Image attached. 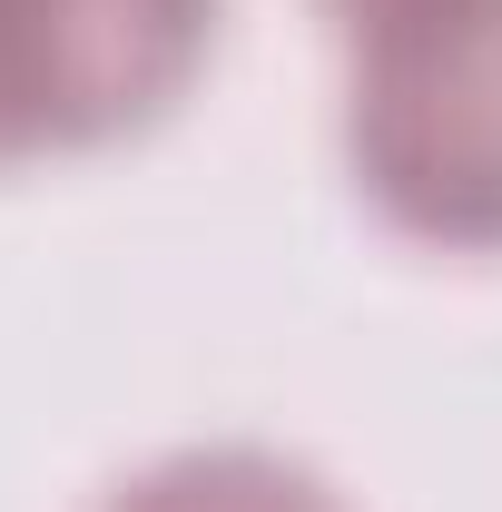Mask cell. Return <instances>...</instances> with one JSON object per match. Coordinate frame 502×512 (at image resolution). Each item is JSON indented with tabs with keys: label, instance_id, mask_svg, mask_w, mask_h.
Masks as SVG:
<instances>
[{
	"label": "cell",
	"instance_id": "obj_3",
	"mask_svg": "<svg viewBox=\"0 0 502 512\" xmlns=\"http://www.w3.org/2000/svg\"><path fill=\"white\" fill-rule=\"evenodd\" d=\"M99 512H345L306 463L286 453H256V444H197L168 453L148 473H128Z\"/></svg>",
	"mask_w": 502,
	"mask_h": 512
},
{
	"label": "cell",
	"instance_id": "obj_1",
	"mask_svg": "<svg viewBox=\"0 0 502 512\" xmlns=\"http://www.w3.org/2000/svg\"><path fill=\"white\" fill-rule=\"evenodd\" d=\"M345 168L394 237L502 256V0H443L355 40Z\"/></svg>",
	"mask_w": 502,
	"mask_h": 512
},
{
	"label": "cell",
	"instance_id": "obj_4",
	"mask_svg": "<svg viewBox=\"0 0 502 512\" xmlns=\"http://www.w3.org/2000/svg\"><path fill=\"white\" fill-rule=\"evenodd\" d=\"M335 30H345V50L355 40H375V30H394V20H414V10H443V0H315Z\"/></svg>",
	"mask_w": 502,
	"mask_h": 512
},
{
	"label": "cell",
	"instance_id": "obj_2",
	"mask_svg": "<svg viewBox=\"0 0 502 512\" xmlns=\"http://www.w3.org/2000/svg\"><path fill=\"white\" fill-rule=\"evenodd\" d=\"M217 50V0H0V168L158 128Z\"/></svg>",
	"mask_w": 502,
	"mask_h": 512
}]
</instances>
